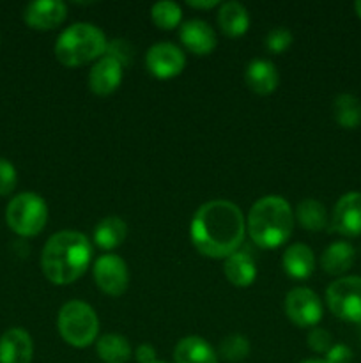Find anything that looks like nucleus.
<instances>
[{"instance_id":"1","label":"nucleus","mask_w":361,"mask_h":363,"mask_svg":"<svg viewBox=\"0 0 361 363\" xmlns=\"http://www.w3.org/2000/svg\"><path fill=\"white\" fill-rule=\"evenodd\" d=\"M244 233L246 222L243 211L234 202L223 199L202 204L190 225L193 247L211 259H227L239 250Z\"/></svg>"},{"instance_id":"2","label":"nucleus","mask_w":361,"mask_h":363,"mask_svg":"<svg viewBox=\"0 0 361 363\" xmlns=\"http://www.w3.org/2000/svg\"><path fill=\"white\" fill-rule=\"evenodd\" d=\"M92 261V245L85 234L60 230L46 241L41 268L46 279L57 286H69L87 272Z\"/></svg>"},{"instance_id":"3","label":"nucleus","mask_w":361,"mask_h":363,"mask_svg":"<svg viewBox=\"0 0 361 363\" xmlns=\"http://www.w3.org/2000/svg\"><path fill=\"white\" fill-rule=\"evenodd\" d=\"M246 229L257 247L268 250L282 247L292 236V208L280 195H265L251 206Z\"/></svg>"},{"instance_id":"4","label":"nucleus","mask_w":361,"mask_h":363,"mask_svg":"<svg viewBox=\"0 0 361 363\" xmlns=\"http://www.w3.org/2000/svg\"><path fill=\"white\" fill-rule=\"evenodd\" d=\"M105 32L92 23H74L59 35L55 57L67 67H80L99 60L106 52Z\"/></svg>"},{"instance_id":"5","label":"nucleus","mask_w":361,"mask_h":363,"mask_svg":"<svg viewBox=\"0 0 361 363\" xmlns=\"http://www.w3.org/2000/svg\"><path fill=\"white\" fill-rule=\"evenodd\" d=\"M59 333L73 347H88L96 342L99 333V319L94 308L80 300L62 305L57 319Z\"/></svg>"},{"instance_id":"6","label":"nucleus","mask_w":361,"mask_h":363,"mask_svg":"<svg viewBox=\"0 0 361 363\" xmlns=\"http://www.w3.org/2000/svg\"><path fill=\"white\" fill-rule=\"evenodd\" d=\"M6 220L11 230L20 236H38L48 222V206L41 195L34 191H23L11 199L6 209Z\"/></svg>"},{"instance_id":"7","label":"nucleus","mask_w":361,"mask_h":363,"mask_svg":"<svg viewBox=\"0 0 361 363\" xmlns=\"http://www.w3.org/2000/svg\"><path fill=\"white\" fill-rule=\"evenodd\" d=\"M326 301L333 315L361 325V277H343L326 291Z\"/></svg>"},{"instance_id":"8","label":"nucleus","mask_w":361,"mask_h":363,"mask_svg":"<svg viewBox=\"0 0 361 363\" xmlns=\"http://www.w3.org/2000/svg\"><path fill=\"white\" fill-rule=\"evenodd\" d=\"M285 312L299 328H315L322 319L321 298L308 287H294L285 298Z\"/></svg>"},{"instance_id":"9","label":"nucleus","mask_w":361,"mask_h":363,"mask_svg":"<svg viewBox=\"0 0 361 363\" xmlns=\"http://www.w3.org/2000/svg\"><path fill=\"white\" fill-rule=\"evenodd\" d=\"M92 273H94V280L99 289L108 296L119 298L126 293L127 284H130V272L124 259H120L119 255L105 254L98 257Z\"/></svg>"},{"instance_id":"10","label":"nucleus","mask_w":361,"mask_h":363,"mask_svg":"<svg viewBox=\"0 0 361 363\" xmlns=\"http://www.w3.org/2000/svg\"><path fill=\"white\" fill-rule=\"evenodd\" d=\"M145 66L152 77L159 80H170L177 74L183 73L186 66V57L184 52L173 43L159 41L152 45L145 53Z\"/></svg>"},{"instance_id":"11","label":"nucleus","mask_w":361,"mask_h":363,"mask_svg":"<svg viewBox=\"0 0 361 363\" xmlns=\"http://www.w3.org/2000/svg\"><path fill=\"white\" fill-rule=\"evenodd\" d=\"M333 229L345 238L361 236V194L349 191L342 195L333 209Z\"/></svg>"},{"instance_id":"12","label":"nucleus","mask_w":361,"mask_h":363,"mask_svg":"<svg viewBox=\"0 0 361 363\" xmlns=\"http://www.w3.org/2000/svg\"><path fill=\"white\" fill-rule=\"evenodd\" d=\"M67 16L66 4L60 0H35L23 11V20L35 30H52L64 23Z\"/></svg>"},{"instance_id":"13","label":"nucleus","mask_w":361,"mask_h":363,"mask_svg":"<svg viewBox=\"0 0 361 363\" xmlns=\"http://www.w3.org/2000/svg\"><path fill=\"white\" fill-rule=\"evenodd\" d=\"M122 74L124 71L120 62H117L112 57L103 55L101 59L96 60L88 73V87L92 94L101 96V98L113 94L122 82Z\"/></svg>"},{"instance_id":"14","label":"nucleus","mask_w":361,"mask_h":363,"mask_svg":"<svg viewBox=\"0 0 361 363\" xmlns=\"http://www.w3.org/2000/svg\"><path fill=\"white\" fill-rule=\"evenodd\" d=\"M179 39L184 48L190 50L191 53L198 57L209 55L214 52L218 39H216L214 30L204 20H188L180 25Z\"/></svg>"},{"instance_id":"15","label":"nucleus","mask_w":361,"mask_h":363,"mask_svg":"<svg viewBox=\"0 0 361 363\" xmlns=\"http://www.w3.org/2000/svg\"><path fill=\"white\" fill-rule=\"evenodd\" d=\"M34 357L32 337L21 328H9L0 337V363H30Z\"/></svg>"},{"instance_id":"16","label":"nucleus","mask_w":361,"mask_h":363,"mask_svg":"<svg viewBox=\"0 0 361 363\" xmlns=\"http://www.w3.org/2000/svg\"><path fill=\"white\" fill-rule=\"evenodd\" d=\"M244 80L250 91H253L258 96H268L276 91L280 84L278 69L273 62L264 59L251 60L244 71Z\"/></svg>"},{"instance_id":"17","label":"nucleus","mask_w":361,"mask_h":363,"mask_svg":"<svg viewBox=\"0 0 361 363\" xmlns=\"http://www.w3.org/2000/svg\"><path fill=\"white\" fill-rule=\"evenodd\" d=\"M283 269L294 280H306L315 269V255L310 247L303 243H294L283 252Z\"/></svg>"},{"instance_id":"18","label":"nucleus","mask_w":361,"mask_h":363,"mask_svg":"<svg viewBox=\"0 0 361 363\" xmlns=\"http://www.w3.org/2000/svg\"><path fill=\"white\" fill-rule=\"evenodd\" d=\"M227 280L236 287H250L257 279V264L248 252H234L223 266Z\"/></svg>"},{"instance_id":"19","label":"nucleus","mask_w":361,"mask_h":363,"mask_svg":"<svg viewBox=\"0 0 361 363\" xmlns=\"http://www.w3.org/2000/svg\"><path fill=\"white\" fill-rule=\"evenodd\" d=\"M176 363H218V354L202 337H184L173 350Z\"/></svg>"},{"instance_id":"20","label":"nucleus","mask_w":361,"mask_h":363,"mask_svg":"<svg viewBox=\"0 0 361 363\" xmlns=\"http://www.w3.org/2000/svg\"><path fill=\"white\" fill-rule=\"evenodd\" d=\"M218 25L229 38H241L250 28V14L239 2H225L219 6Z\"/></svg>"},{"instance_id":"21","label":"nucleus","mask_w":361,"mask_h":363,"mask_svg":"<svg viewBox=\"0 0 361 363\" xmlns=\"http://www.w3.org/2000/svg\"><path fill=\"white\" fill-rule=\"evenodd\" d=\"M356 259V250L347 241H335L324 250L321 257L322 269L329 275H343L349 272Z\"/></svg>"},{"instance_id":"22","label":"nucleus","mask_w":361,"mask_h":363,"mask_svg":"<svg viewBox=\"0 0 361 363\" xmlns=\"http://www.w3.org/2000/svg\"><path fill=\"white\" fill-rule=\"evenodd\" d=\"M127 225L119 216H106L96 225L94 243L101 250H115L126 241Z\"/></svg>"},{"instance_id":"23","label":"nucleus","mask_w":361,"mask_h":363,"mask_svg":"<svg viewBox=\"0 0 361 363\" xmlns=\"http://www.w3.org/2000/svg\"><path fill=\"white\" fill-rule=\"evenodd\" d=\"M96 351L105 363H126L130 362L131 354H133L126 337L117 335V333H108V335H103L101 339H98Z\"/></svg>"},{"instance_id":"24","label":"nucleus","mask_w":361,"mask_h":363,"mask_svg":"<svg viewBox=\"0 0 361 363\" xmlns=\"http://www.w3.org/2000/svg\"><path fill=\"white\" fill-rule=\"evenodd\" d=\"M335 121L345 130H356L361 124V101L354 94H338L333 101Z\"/></svg>"},{"instance_id":"25","label":"nucleus","mask_w":361,"mask_h":363,"mask_svg":"<svg viewBox=\"0 0 361 363\" xmlns=\"http://www.w3.org/2000/svg\"><path fill=\"white\" fill-rule=\"evenodd\" d=\"M296 216L301 227L311 230V233H319L328 225V211H326L324 204L315 199L301 201L296 208Z\"/></svg>"},{"instance_id":"26","label":"nucleus","mask_w":361,"mask_h":363,"mask_svg":"<svg viewBox=\"0 0 361 363\" xmlns=\"http://www.w3.org/2000/svg\"><path fill=\"white\" fill-rule=\"evenodd\" d=\"M151 18L158 28L172 30V28L179 27L180 20H183V9H180L179 4L161 0V2H156L151 7Z\"/></svg>"},{"instance_id":"27","label":"nucleus","mask_w":361,"mask_h":363,"mask_svg":"<svg viewBox=\"0 0 361 363\" xmlns=\"http://www.w3.org/2000/svg\"><path fill=\"white\" fill-rule=\"evenodd\" d=\"M250 340L244 335L234 333V335L225 337L219 344V354L229 362H241L250 354Z\"/></svg>"},{"instance_id":"28","label":"nucleus","mask_w":361,"mask_h":363,"mask_svg":"<svg viewBox=\"0 0 361 363\" xmlns=\"http://www.w3.org/2000/svg\"><path fill=\"white\" fill-rule=\"evenodd\" d=\"M292 41H294V35L289 28L276 27V28H273V30L268 32L264 45L269 52L275 53V55H278V53L287 52V50L290 48V45H292Z\"/></svg>"},{"instance_id":"29","label":"nucleus","mask_w":361,"mask_h":363,"mask_svg":"<svg viewBox=\"0 0 361 363\" xmlns=\"http://www.w3.org/2000/svg\"><path fill=\"white\" fill-rule=\"evenodd\" d=\"M105 55L112 57L117 62H120V66L126 67L130 66L131 60H133V48L127 41H122V39H113V41L108 43L106 46Z\"/></svg>"},{"instance_id":"30","label":"nucleus","mask_w":361,"mask_h":363,"mask_svg":"<svg viewBox=\"0 0 361 363\" xmlns=\"http://www.w3.org/2000/svg\"><path fill=\"white\" fill-rule=\"evenodd\" d=\"M306 344L310 346L311 351H315V353H328L333 347V337L328 330L315 326V328H311L310 333H308Z\"/></svg>"},{"instance_id":"31","label":"nucleus","mask_w":361,"mask_h":363,"mask_svg":"<svg viewBox=\"0 0 361 363\" xmlns=\"http://www.w3.org/2000/svg\"><path fill=\"white\" fill-rule=\"evenodd\" d=\"M18 174L13 163L6 158H0V195H9L16 188Z\"/></svg>"},{"instance_id":"32","label":"nucleus","mask_w":361,"mask_h":363,"mask_svg":"<svg viewBox=\"0 0 361 363\" xmlns=\"http://www.w3.org/2000/svg\"><path fill=\"white\" fill-rule=\"evenodd\" d=\"M353 362V351L345 344H335L326 353V363H350Z\"/></svg>"},{"instance_id":"33","label":"nucleus","mask_w":361,"mask_h":363,"mask_svg":"<svg viewBox=\"0 0 361 363\" xmlns=\"http://www.w3.org/2000/svg\"><path fill=\"white\" fill-rule=\"evenodd\" d=\"M134 358H137L138 363H152L156 362V350L149 344H142L134 351Z\"/></svg>"},{"instance_id":"34","label":"nucleus","mask_w":361,"mask_h":363,"mask_svg":"<svg viewBox=\"0 0 361 363\" xmlns=\"http://www.w3.org/2000/svg\"><path fill=\"white\" fill-rule=\"evenodd\" d=\"M188 6L193 7V9H212V7L222 6V4L218 0H188Z\"/></svg>"},{"instance_id":"35","label":"nucleus","mask_w":361,"mask_h":363,"mask_svg":"<svg viewBox=\"0 0 361 363\" xmlns=\"http://www.w3.org/2000/svg\"><path fill=\"white\" fill-rule=\"evenodd\" d=\"M354 11H356V14H357V16L361 18V0H357V2L354 4Z\"/></svg>"},{"instance_id":"36","label":"nucleus","mask_w":361,"mask_h":363,"mask_svg":"<svg viewBox=\"0 0 361 363\" xmlns=\"http://www.w3.org/2000/svg\"><path fill=\"white\" fill-rule=\"evenodd\" d=\"M301 363H326V360H321V358H310V360H304Z\"/></svg>"},{"instance_id":"37","label":"nucleus","mask_w":361,"mask_h":363,"mask_svg":"<svg viewBox=\"0 0 361 363\" xmlns=\"http://www.w3.org/2000/svg\"><path fill=\"white\" fill-rule=\"evenodd\" d=\"M152 363H165V362H159V360H156V362H152Z\"/></svg>"}]
</instances>
